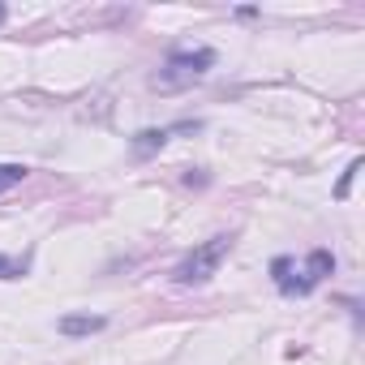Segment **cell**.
I'll return each instance as SVG.
<instances>
[{
  "mask_svg": "<svg viewBox=\"0 0 365 365\" xmlns=\"http://www.w3.org/2000/svg\"><path fill=\"white\" fill-rule=\"evenodd\" d=\"M211 69H215V52L211 48H194V52L176 48V52H168V61L159 65V73L150 78V86L163 91V95H172V91H185V86L202 82Z\"/></svg>",
  "mask_w": 365,
  "mask_h": 365,
  "instance_id": "cell-1",
  "label": "cell"
},
{
  "mask_svg": "<svg viewBox=\"0 0 365 365\" xmlns=\"http://www.w3.org/2000/svg\"><path fill=\"white\" fill-rule=\"evenodd\" d=\"M271 275H275V288H279L284 297H305V292H314L327 275H335V254H331V250H309L297 275L288 271V258H275V262H271Z\"/></svg>",
  "mask_w": 365,
  "mask_h": 365,
  "instance_id": "cell-2",
  "label": "cell"
},
{
  "mask_svg": "<svg viewBox=\"0 0 365 365\" xmlns=\"http://www.w3.org/2000/svg\"><path fill=\"white\" fill-rule=\"evenodd\" d=\"M228 250H232V237H211L207 245L190 250L185 258L176 262L172 279H176L180 288H198V284H207V279H211V275L220 271V262L228 258Z\"/></svg>",
  "mask_w": 365,
  "mask_h": 365,
  "instance_id": "cell-3",
  "label": "cell"
},
{
  "mask_svg": "<svg viewBox=\"0 0 365 365\" xmlns=\"http://www.w3.org/2000/svg\"><path fill=\"white\" fill-rule=\"evenodd\" d=\"M103 327H108L103 314H65V318L56 322V331L69 335V339H78V335H95V331H103Z\"/></svg>",
  "mask_w": 365,
  "mask_h": 365,
  "instance_id": "cell-4",
  "label": "cell"
},
{
  "mask_svg": "<svg viewBox=\"0 0 365 365\" xmlns=\"http://www.w3.org/2000/svg\"><path fill=\"white\" fill-rule=\"evenodd\" d=\"M163 142H168V129H142V133H133V150L142 159L155 155V150H163Z\"/></svg>",
  "mask_w": 365,
  "mask_h": 365,
  "instance_id": "cell-5",
  "label": "cell"
},
{
  "mask_svg": "<svg viewBox=\"0 0 365 365\" xmlns=\"http://www.w3.org/2000/svg\"><path fill=\"white\" fill-rule=\"evenodd\" d=\"M26 172H31V168H22V163H0V194H9L14 185H22Z\"/></svg>",
  "mask_w": 365,
  "mask_h": 365,
  "instance_id": "cell-6",
  "label": "cell"
},
{
  "mask_svg": "<svg viewBox=\"0 0 365 365\" xmlns=\"http://www.w3.org/2000/svg\"><path fill=\"white\" fill-rule=\"evenodd\" d=\"M361 172V159H352L348 168H344V176H339V185H335V198H348V190H352V176Z\"/></svg>",
  "mask_w": 365,
  "mask_h": 365,
  "instance_id": "cell-7",
  "label": "cell"
},
{
  "mask_svg": "<svg viewBox=\"0 0 365 365\" xmlns=\"http://www.w3.org/2000/svg\"><path fill=\"white\" fill-rule=\"evenodd\" d=\"M22 275H26V262H14L0 254V279H22Z\"/></svg>",
  "mask_w": 365,
  "mask_h": 365,
  "instance_id": "cell-8",
  "label": "cell"
},
{
  "mask_svg": "<svg viewBox=\"0 0 365 365\" xmlns=\"http://www.w3.org/2000/svg\"><path fill=\"white\" fill-rule=\"evenodd\" d=\"M5 22H9V9H5V5H0V26H5Z\"/></svg>",
  "mask_w": 365,
  "mask_h": 365,
  "instance_id": "cell-9",
  "label": "cell"
}]
</instances>
